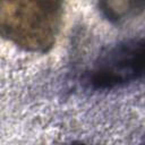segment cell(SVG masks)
Here are the masks:
<instances>
[{"mask_svg":"<svg viewBox=\"0 0 145 145\" xmlns=\"http://www.w3.org/2000/svg\"><path fill=\"white\" fill-rule=\"evenodd\" d=\"M145 80V39H131L100 54L89 75L95 88H113Z\"/></svg>","mask_w":145,"mask_h":145,"instance_id":"6da1fadb","label":"cell"},{"mask_svg":"<svg viewBox=\"0 0 145 145\" xmlns=\"http://www.w3.org/2000/svg\"><path fill=\"white\" fill-rule=\"evenodd\" d=\"M8 31L11 37L27 46H44L56 34L59 5L56 2H11Z\"/></svg>","mask_w":145,"mask_h":145,"instance_id":"7a4b0ae2","label":"cell"}]
</instances>
